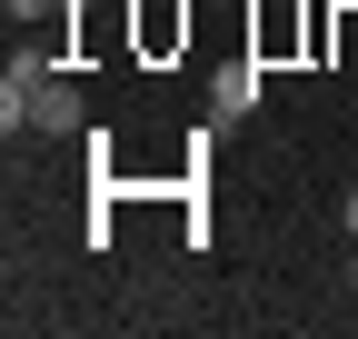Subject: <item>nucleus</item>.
<instances>
[{"label": "nucleus", "instance_id": "obj_1", "mask_svg": "<svg viewBox=\"0 0 358 339\" xmlns=\"http://www.w3.org/2000/svg\"><path fill=\"white\" fill-rule=\"evenodd\" d=\"M90 100H80V80L50 70V60H10V80H0V130H80Z\"/></svg>", "mask_w": 358, "mask_h": 339}, {"label": "nucleus", "instance_id": "obj_2", "mask_svg": "<svg viewBox=\"0 0 358 339\" xmlns=\"http://www.w3.org/2000/svg\"><path fill=\"white\" fill-rule=\"evenodd\" d=\"M209 110H219V120H239V110H259V60H239V70H219V80H209Z\"/></svg>", "mask_w": 358, "mask_h": 339}, {"label": "nucleus", "instance_id": "obj_3", "mask_svg": "<svg viewBox=\"0 0 358 339\" xmlns=\"http://www.w3.org/2000/svg\"><path fill=\"white\" fill-rule=\"evenodd\" d=\"M338 230H348V240H358V190H348V200H338Z\"/></svg>", "mask_w": 358, "mask_h": 339}, {"label": "nucleus", "instance_id": "obj_4", "mask_svg": "<svg viewBox=\"0 0 358 339\" xmlns=\"http://www.w3.org/2000/svg\"><path fill=\"white\" fill-rule=\"evenodd\" d=\"M348 279H358V249H348Z\"/></svg>", "mask_w": 358, "mask_h": 339}]
</instances>
